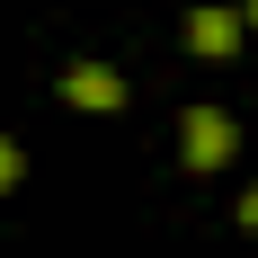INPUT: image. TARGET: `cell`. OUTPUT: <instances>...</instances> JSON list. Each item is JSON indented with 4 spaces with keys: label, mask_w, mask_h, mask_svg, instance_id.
<instances>
[{
    "label": "cell",
    "mask_w": 258,
    "mask_h": 258,
    "mask_svg": "<svg viewBox=\"0 0 258 258\" xmlns=\"http://www.w3.org/2000/svg\"><path fill=\"white\" fill-rule=\"evenodd\" d=\"M232 152H240V125L223 116V107H187L178 116V160L187 169H223Z\"/></svg>",
    "instance_id": "obj_1"
},
{
    "label": "cell",
    "mask_w": 258,
    "mask_h": 258,
    "mask_svg": "<svg viewBox=\"0 0 258 258\" xmlns=\"http://www.w3.org/2000/svg\"><path fill=\"white\" fill-rule=\"evenodd\" d=\"M62 107H80V116H116V107H125V72L72 62V72H62Z\"/></svg>",
    "instance_id": "obj_2"
},
{
    "label": "cell",
    "mask_w": 258,
    "mask_h": 258,
    "mask_svg": "<svg viewBox=\"0 0 258 258\" xmlns=\"http://www.w3.org/2000/svg\"><path fill=\"white\" fill-rule=\"evenodd\" d=\"M240 9H196L187 18V53H205V62H223V53H240Z\"/></svg>",
    "instance_id": "obj_3"
},
{
    "label": "cell",
    "mask_w": 258,
    "mask_h": 258,
    "mask_svg": "<svg viewBox=\"0 0 258 258\" xmlns=\"http://www.w3.org/2000/svg\"><path fill=\"white\" fill-rule=\"evenodd\" d=\"M27 178V152H18V143H9V134H0V196H9V187H18Z\"/></svg>",
    "instance_id": "obj_4"
},
{
    "label": "cell",
    "mask_w": 258,
    "mask_h": 258,
    "mask_svg": "<svg viewBox=\"0 0 258 258\" xmlns=\"http://www.w3.org/2000/svg\"><path fill=\"white\" fill-rule=\"evenodd\" d=\"M240 232H258V187H249V196H240Z\"/></svg>",
    "instance_id": "obj_5"
},
{
    "label": "cell",
    "mask_w": 258,
    "mask_h": 258,
    "mask_svg": "<svg viewBox=\"0 0 258 258\" xmlns=\"http://www.w3.org/2000/svg\"><path fill=\"white\" fill-rule=\"evenodd\" d=\"M240 18H249V27H258V0H240Z\"/></svg>",
    "instance_id": "obj_6"
}]
</instances>
